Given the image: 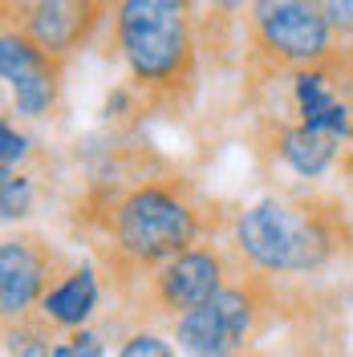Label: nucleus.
I'll use <instances>...</instances> for the list:
<instances>
[{"mask_svg": "<svg viewBox=\"0 0 353 357\" xmlns=\"http://www.w3.org/2000/svg\"><path fill=\"white\" fill-rule=\"evenodd\" d=\"M232 244L260 276H313L353 244L345 207L321 195H264L248 203Z\"/></svg>", "mask_w": 353, "mask_h": 357, "instance_id": "nucleus-1", "label": "nucleus"}, {"mask_svg": "<svg viewBox=\"0 0 353 357\" xmlns=\"http://www.w3.org/2000/svg\"><path fill=\"white\" fill-rule=\"evenodd\" d=\"M203 236V211L187 183L142 178L118 191L106 207V240L126 268L155 272Z\"/></svg>", "mask_w": 353, "mask_h": 357, "instance_id": "nucleus-2", "label": "nucleus"}, {"mask_svg": "<svg viewBox=\"0 0 353 357\" xmlns=\"http://www.w3.org/2000/svg\"><path fill=\"white\" fill-rule=\"evenodd\" d=\"M195 0H118L114 37L126 73L147 98H179L195 82Z\"/></svg>", "mask_w": 353, "mask_h": 357, "instance_id": "nucleus-3", "label": "nucleus"}, {"mask_svg": "<svg viewBox=\"0 0 353 357\" xmlns=\"http://www.w3.org/2000/svg\"><path fill=\"white\" fill-rule=\"evenodd\" d=\"M248 33L268 66L288 73L337 57L325 0H248Z\"/></svg>", "mask_w": 353, "mask_h": 357, "instance_id": "nucleus-4", "label": "nucleus"}, {"mask_svg": "<svg viewBox=\"0 0 353 357\" xmlns=\"http://www.w3.org/2000/svg\"><path fill=\"white\" fill-rule=\"evenodd\" d=\"M260 317H264L260 280L227 284L207 305L179 317L175 341L187 357H243L248 341L260 329Z\"/></svg>", "mask_w": 353, "mask_h": 357, "instance_id": "nucleus-5", "label": "nucleus"}, {"mask_svg": "<svg viewBox=\"0 0 353 357\" xmlns=\"http://www.w3.org/2000/svg\"><path fill=\"white\" fill-rule=\"evenodd\" d=\"M110 0H4L8 29L24 33L49 57L66 61L93 37Z\"/></svg>", "mask_w": 353, "mask_h": 357, "instance_id": "nucleus-6", "label": "nucleus"}, {"mask_svg": "<svg viewBox=\"0 0 353 357\" xmlns=\"http://www.w3.org/2000/svg\"><path fill=\"white\" fill-rule=\"evenodd\" d=\"M69 268L53 248L37 236H4L0 244V317L4 325L29 321V312L41 309L45 292L53 289Z\"/></svg>", "mask_w": 353, "mask_h": 357, "instance_id": "nucleus-7", "label": "nucleus"}, {"mask_svg": "<svg viewBox=\"0 0 353 357\" xmlns=\"http://www.w3.org/2000/svg\"><path fill=\"white\" fill-rule=\"evenodd\" d=\"M227 284H232L227 280V256L216 244H195L151 272V301H155L158 312L179 321L183 312L220 296Z\"/></svg>", "mask_w": 353, "mask_h": 357, "instance_id": "nucleus-8", "label": "nucleus"}, {"mask_svg": "<svg viewBox=\"0 0 353 357\" xmlns=\"http://www.w3.org/2000/svg\"><path fill=\"white\" fill-rule=\"evenodd\" d=\"M61 66L17 29L0 33V77L8 86L13 110L21 118H45L61 98Z\"/></svg>", "mask_w": 353, "mask_h": 357, "instance_id": "nucleus-9", "label": "nucleus"}, {"mask_svg": "<svg viewBox=\"0 0 353 357\" xmlns=\"http://www.w3.org/2000/svg\"><path fill=\"white\" fill-rule=\"evenodd\" d=\"M345 142H337L333 134H321L305 122H280L272 130V155L280 158V167L292 171L296 178H321L341 162Z\"/></svg>", "mask_w": 353, "mask_h": 357, "instance_id": "nucleus-10", "label": "nucleus"}, {"mask_svg": "<svg viewBox=\"0 0 353 357\" xmlns=\"http://www.w3.org/2000/svg\"><path fill=\"white\" fill-rule=\"evenodd\" d=\"M93 309H98V276H93L89 264H77L45 292V301L37 312H41V321L49 329L77 333L89 317H93Z\"/></svg>", "mask_w": 353, "mask_h": 357, "instance_id": "nucleus-11", "label": "nucleus"}, {"mask_svg": "<svg viewBox=\"0 0 353 357\" xmlns=\"http://www.w3.org/2000/svg\"><path fill=\"white\" fill-rule=\"evenodd\" d=\"M4 345L8 357H53L49 333H45V321H17V325H4Z\"/></svg>", "mask_w": 353, "mask_h": 357, "instance_id": "nucleus-12", "label": "nucleus"}, {"mask_svg": "<svg viewBox=\"0 0 353 357\" xmlns=\"http://www.w3.org/2000/svg\"><path fill=\"white\" fill-rule=\"evenodd\" d=\"M33 207V178L24 171H0V215L4 223L24 220Z\"/></svg>", "mask_w": 353, "mask_h": 357, "instance_id": "nucleus-13", "label": "nucleus"}, {"mask_svg": "<svg viewBox=\"0 0 353 357\" xmlns=\"http://www.w3.org/2000/svg\"><path fill=\"white\" fill-rule=\"evenodd\" d=\"M29 162V138L13 122L0 126V171H24Z\"/></svg>", "mask_w": 353, "mask_h": 357, "instance_id": "nucleus-14", "label": "nucleus"}, {"mask_svg": "<svg viewBox=\"0 0 353 357\" xmlns=\"http://www.w3.org/2000/svg\"><path fill=\"white\" fill-rule=\"evenodd\" d=\"M118 357H175V345L163 341L158 333H130L122 341Z\"/></svg>", "mask_w": 353, "mask_h": 357, "instance_id": "nucleus-15", "label": "nucleus"}, {"mask_svg": "<svg viewBox=\"0 0 353 357\" xmlns=\"http://www.w3.org/2000/svg\"><path fill=\"white\" fill-rule=\"evenodd\" d=\"M325 13H329L333 33L353 41V0H325Z\"/></svg>", "mask_w": 353, "mask_h": 357, "instance_id": "nucleus-16", "label": "nucleus"}, {"mask_svg": "<svg viewBox=\"0 0 353 357\" xmlns=\"http://www.w3.org/2000/svg\"><path fill=\"white\" fill-rule=\"evenodd\" d=\"M69 349H73V357H106V345H102V337L93 333V329L69 333Z\"/></svg>", "mask_w": 353, "mask_h": 357, "instance_id": "nucleus-17", "label": "nucleus"}, {"mask_svg": "<svg viewBox=\"0 0 353 357\" xmlns=\"http://www.w3.org/2000/svg\"><path fill=\"white\" fill-rule=\"evenodd\" d=\"M110 4H118V0H110Z\"/></svg>", "mask_w": 353, "mask_h": 357, "instance_id": "nucleus-18", "label": "nucleus"}]
</instances>
